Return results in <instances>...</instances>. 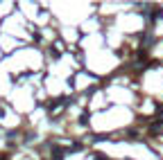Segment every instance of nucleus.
<instances>
[{"label": "nucleus", "instance_id": "f257e3e1", "mask_svg": "<svg viewBox=\"0 0 163 160\" xmlns=\"http://www.w3.org/2000/svg\"><path fill=\"white\" fill-rule=\"evenodd\" d=\"M52 156H55V160H61V158H63V149L55 147V149H52Z\"/></svg>", "mask_w": 163, "mask_h": 160}, {"label": "nucleus", "instance_id": "f03ea898", "mask_svg": "<svg viewBox=\"0 0 163 160\" xmlns=\"http://www.w3.org/2000/svg\"><path fill=\"white\" fill-rule=\"evenodd\" d=\"M95 160H107V158H95Z\"/></svg>", "mask_w": 163, "mask_h": 160}, {"label": "nucleus", "instance_id": "7ed1b4c3", "mask_svg": "<svg viewBox=\"0 0 163 160\" xmlns=\"http://www.w3.org/2000/svg\"><path fill=\"white\" fill-rule=\"evenodd\" d=\"M0 160H7V158H0Z\"/></svg>", "mask_w": 163, "mask_h": 160}]
</instances>
